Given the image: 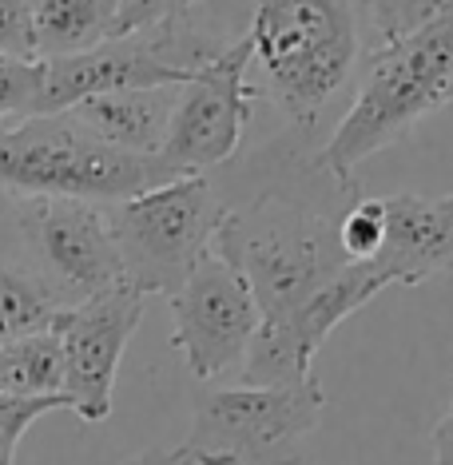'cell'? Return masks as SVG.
Masks as SVG:
<instances>
[{"instance_id":"4","label":"cell","mask_w":453,"mask_h":465,"mask_svg":"<svg viewBox=\"0 0 453 465\" xmlns=\"http://www.w3.org/2000/svg\"><path fill=\"white\" fill-rule=\"evenodd\" d=\"M183 179L160 155H135L84 132L68 112L25 115L0 128V187L25 199L120 203Z\"/></svg>"},{"instance_id":"23","label":"cell","mask_w":453,"mask_h":465,"mask_svg":"<svg viewBox=\"0 0 453 465\" xmlns=\"http://www.w3.org/2000/svg\"><path fill=\"white\" fill-rule=\"evenodd\" d=\"M429 446H434V465H453V406H449V414L438 421Z\"/></svg>"},{"instance_id":"13","label":"cell","mask_w":453,"mask_h":465,"mask_svg":"<svg viewBox=\"0 0 453 465\" xmlns=\"http://www.w3.org/2000/svg\"><path fill=\"white\" fill-rule=\"evenodd\" d=\"M386 287H389V279L374 267V262H346L330 282H322L299 311L287 314V319H279L275 326L294 342V351L307 358V362H314V354L326 346V338L334 334V326H342L354 311H362V306L370 299H378Z\"/></svg>"},{"instance_id":"20","label":"cell","mask_w":453,"mask_h":465,"mask_svg":"<svg viewBox=\"0 0 453 465\" xmlns=\"http://www.w3.org/2000/svg\"><path fill=\"white\" fill-rule=\"evenodd\" d=\"M52 410H68V398H13L0 394V465H13L20 438L28 433L36 418Z\"/></svg>"},{"instance_id":"25","label":"cell","mask_w":453,"mask_h":465,"mask_svg":"<svg viewBox=\"0 0 453 465\" xmlns=\"http://www.w3.org/2000/svg\"><path fill=\"white\" fill-rule=\"evenodd\" d=\"M441 207H446L449 215H453V195H446V199H441Z\"/></svg>"},{"instance_id":"16","label":"cell","mask_w":453,"mask_h":465,"mask_svg":"<svg viewBox=\"0 0 453 465\" xmlns=\"http://www.w3.org/2000/svg\"><path fill=\"white\" fill-rule=\"evenodd\" d=\"M60 311V299L28 262L0 259V342L52 331Z\"/></svg>"},{"instance_id":"1","label":"cell","mask_w":453,"mask_h":465,"mask_svg":"<svg viewBox=\"0 0 453 465\" xmlns=\"http://www.w3.org/2000/svg\"><path fill=\"white\" fill-rule=\"evenodd\" d=\"M302 175L299 187H262L251 203L227 207L211 235V255H219L247 282L262 322L294 314L322 282H330L350 262L339 247L342 215L330 219L326 203L314 199V183L330 175Z\"/></svg>"},{"instance_id":"21","label":"cell","mask_w":453,"mask_h":465,"mask_svg":"<svg viewBox=\"0 0 453 465\" xmlns=\"http://www.w3.org/2000/svg\"><path fill=\"white\" fill-rule=\"evenodd\" d=\"M0 52L16 60H36L28 0H0Z\"/></svg>"},{"instance_id":"10","label":"cell","mask_w":453,"mask_h":465,"mask_svg":"<svg viewBox=\"0 0 453 465\" xmlns=\"http://www.w3.org/2000/svg\"><path fill=\"white\" fill-rule=\"evenodd\" d=\"M140 322L143 294L128 282H115L56 314L52 331L64 354V398L72 414H80L84 421H103L112 414L115 374Z\"/></svg>"},{"instance_id":"24","label":"cell","mask_w":453,"mask_h":465,"mask_svg":"<svg viewBox=\"0 0 453 465\" xmlns=\"http://www.w3.org/2000/svg\"><path fill=\"white\" fill-rule=\"evenodd\" d=\"M123 465H179V458H175V450H143Z\"/></svg>"},{"instance_id":"14","label":"cell","mask_w":453,"mask_h":465,"mask_svg":"<svg viewBox=\"0 0 453 465\" xmlns=\"http://www.w3.org/2000/svg\"><path fill=\"white\" fill-rule=\"evenodd\" d=\"M120 0H28L36 60H64L103 45L115 33Z\"/></svg>"},{"instance_id":"3","label":"cell","mask_w":453,"mask_h":465,"mask_svg":"<svg viewBox=\"0 0 453 465\" xmlns=\"http://www.w3.org/2000/svg\"><path fill=\"white\" fill-rule=\"evenodd\" d=\"M243 36L271 96L302 135L319 128L362 60L358 0H251Z\"/></svg>"},{"instance_id":"11","label":"cell","mask_w":453,"mask_h":465,"mask_svg":"<svg viewBox=\"0 0 453 465\" xmlns=\"http://www.w3.org/2000/svg\"><path fill=\"white\" fill-rule=\"evenodd\" d=\"M382 207L386 235L370 262L389 279V287H418L453 274V215L441 199L429 203L421 195H389Z\"/></svg>"},{"instance_id":"19","label":"cell","mask_w":453,"mask_h":465,"mask_svg":"<svg viewBox=\"0 0 453 465\" xmlns=\"http://www.w3.org/2000/svg\"><path fill=\"white\" fill-rule=\"evenodd\" d=\"M203 8H207V0H120L115 5L112 36L143 33V28L172 25V20H192V16H203Z\"/></svg>"},{"instance_id":"18","label":"cell","mask_w":453,"mask_h":465,"mask_svg":"<svg viewBox=\"0 0 453 465\" xmlns=\"http://www.w3.org/2000/svg\"><path fill=\"white\" fill-rule=\"evenodd\" d=\"M386 235V207L382 199H362V203H350L339 219V247L350 262H370L382 247Z\"/></svg>"},{"instance_id":"5","label":"cell","mask_w":453,"mask_h":465,"mask_svg":"<svg viewBox=\"0 0 453 465\" xmlns=\"http://www.w3.org/2000/svg\"><path fill=\"white\" fill-rule=\"evenodd\" d=\"M227 203L207 175H183L143 195L112 203L108 231L120 255L123 282L147 294H172L211 251Z\"/></svg>"},{"instance_id":"17","label":"cell","mask_w":453,"mask_h":465,"mask_svg":"<svg viewBox=\"0 0 453 465\" xmlns=\"http://www.w3.org/2000/svg\"><path fill=\"white\" fill-rule=\"evenodd\" d=\"M40 76H44L40 60H16L0 52V128L25 120V115H36Z\"/></svg>"},{"instance_id":"6","label":"cell","mask_w":453,"mask_h":465,"mask_svg":"<svg viewBox=\"0 0 453 465\" xmlns=\"http://www.w3.org/2000/svg\"><path fill=\"white\" fill-rule=\"evenodd\" d=\"M326 410L319 378L291 390L231 386L195 401L179 465H302V441Z\"/></svg>"},{"instance_id":"15","label":"cell","mask_w":453,"mask_h":465,"mask_svg":"<svg viewBox=\"0 0 453 465\" xmlns=\"http://www.w3.org/2000/svg\"><path fill=\"white\" fill-rule=\"evenodd\" d=\"M0 394L64 398V354H60L56 331L0 342Z\"/></svg>"},{"instance_id":"8","label":"cell","mask_w":453,"mask_h":465,"mask_svg":"<svg viewBox=\"0 0 453 465\" xmlns=\"http://www.w3.org/2000/svg\"><path fill=\"white\" fill-rule=\"evenodd\" d=\"M20 262L48 282L64 311L123 282L108 215L84 199L20 195Z\"/></svg>"},{"instance_id":"9","label":"cell","mask_w":453,"mask_h":465,"mask_svg":"<svg viewBox=\"0 0 453 465\" xmlns=\"http://www.w3.org/2000/svg\"><path fill=\"white\" fill-rule=\"evenodd\" d=\"M259 322L247 282L211 251L172 294V346L199 382H215L243 362Z\"/></svg>"},{"instance_id":"22","label":"cell","mask_w":453,"mask_h":465,"mask_svg":"<svg viewBox=\"0 0 453 465\" xmlns=\"http://www.w3.org/2000/svg\"><path fill=\"white\" fill-rule=\"evenodd\" d=\"M0 259H20V195L0 187Z\"/></svg>"},{"instance_id":"12","label":"cell","mask_w":453,"mask_h":465,"mask_svg":"<svg viewBox=\"0 0 453 465\" xmlns=\"http://www.w3.org/2000/svg\"><path fill=\"white\" fill-rule=\"evenodd\" d=\"M179 88H135V92H103L72 104L68 115L96 140L135 155H160L172 128Z\"/></svg>"},{"instance_id":"2","label":"cell","mask_w":453,"mask_h":465,"mask_svg":"<svg viewBox=\"0 0 453 465\" xmlns=\"http://www.w3.org/2000/svg\"><path fill=\"white\" fill-rule=\"evenodd\" d=\"M354 76L350 108L314 152V167L339 183H350L358 163L453 104V0H441L438 13L414 33L366 48Z\"/></svg>"},{"instance_id":"7","label":"cell","mask_w":453,"mask_h":465,"mask_svg":"<svg viewBox=\"0 0 453 465\" xmlns=\"http://www.w3.org/2000/svg\"><path fill=\"white\" fill-rule=\"evenodd\" d=\"M251 64V40L235 36L179 88L172 128L160 147V160L175 175H207L239 152L255 108V84L247 80Z\"/></svg>"}]
</instances>
